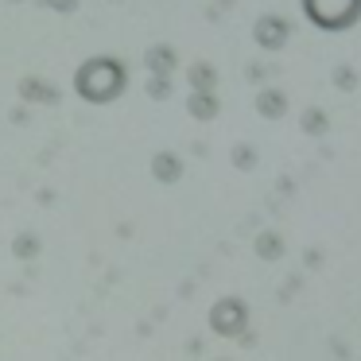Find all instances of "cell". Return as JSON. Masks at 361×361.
<instances>
[{
    "instance_id": "cell-1",
    "label": "cell",
    "mask_w": 361,
    "mask_h": 361,
    "mask_svg": "<svg viewBox=\"0 0 361 361\" xmlns=\"http://www.w3.org/2000/svg\"><path fill=\"white\" fill-rule=\"evenodd\" d=\"M125 86H128V71H125V63L113 59V55L86 59V63L78 66V74H74L78 97H86V102H94V105L117 102V97L125 94Z\"/></svg>"
},
{
    "instance_id": "cell-2",
    "label": "cell",
    "mask_w": 361,
    "mask_h": 361,
    "mask_svg": "<svg viewBox=\"0 0 361 361\" xmlns=\"http://www.w3.org/2000/svg\"><path fill=\"white\" fill-rule=\"evenodd\" d=\"M303 4V16L311 27L319 32H350L361 24V0H299Z\"/></svg>"
},
{
    "instance_id": "cell-3",
    "label": "cell",
    "mask_w": 361,
    "mask_h": 361,
    "mask_svg": "<svg viewBox=\"0 0 361 361\" xmlns=\"http://www.w3.org/2000/svg\"><path fill=\"white\" fill-rule=\"evenodd\" d=\"M291 20L280 16V12H264V16H257V24H252V43H257L260 51H268V55H276V51H283L291 43Z\"/></svg>"
},
{
    "instance_id": "cell-4",
    "label": "cell",
    "mask_w": 361,
    "mask_h": 361,
    "mask_svg": "<svg viewBox=\"0 0 361 361\" xmlns=\"http://www.w3.org/2000/svg\"><path fill=\"white\" fill-rule=\"evenodd\" d=\"M210 326L218 330V334H226V338L241 334V330L249 326V307H245L241 299L226 295L221 303H214V311H210Z\"/></svg>"
},
{
    "instance_id": "cell-5",
    "label": "cell",
    "mask_w": 361,
    "mask_h": 361,
    "mask_svg": "<svg viewBox=\"0 0 361 361\" xmlns=\"http://www.w3.org/2000/svg\"><path fill=\"white\" fill-rule=\"evenodd\" d=\"M144 63H148L152 78H175V66H179V51H175L171 43H156V47H148Z\"/></svg>"
},
{
    "instance_id": "cell-6",
    "label": "cell",
    "mask_w": 361,
    "mask_h": 361,
    "mask_svg": "<svg viewBox=\"0 0 361 361\" xmlns=\"http://www.w3.org/2000/svg\"><path fill=\"white\" fill-rule=\"evenodd\" d=\"M257 113L264 121H283V117H288V94L276 90V86H264L257 94Z\"/></svg>"
},
{
    "instance_id": "cell-7",
    "label": "cell",
    "mask_w": 361,
    "mask_h": 361,
    "mask_svg": "<svg viewBox=\"0 0 361 361\" xmlns=\"http://www.w3.org/2000/svg\"><path fill=\"white\" fill-rule=\"evenodd\" d=\"M187 82H190V94H218V66L214 63H190Z\"/></svg>"
},
{
    "instance_id": "cell-8",
    "label": "cell",
    "mask_w": 361,
    "mask_h": 361,
    "mask_svg": "<svg viewBox=\"0 0 361 361\" xmlns=\"http://www.w3.org/2000/svg\"><path fill=\"white\" fill-rule=\"evenodd\" d=\"M187 113L195 121H214L221 113V102H218V94H190L187 97Z\"/></svg>"
},
{
    "instance_id": "cell-9",
    "label": "cell",
    "mask_w": 361,
    "mask_h": 361,
    "mask_svg": "<svg viewBox=\"0 0 361 361\" xmlns=\"http://www.w3.org/2000/svg\"><path fill=\"white\" fill-rule=\"evenodd\" d=\"M299 128H303L307 136H326L330 133V113L319 109V105H307V109L299 113Z\"/></svg>"
},
{
    "instance_id": "cell-10",
    "label": "cell",
    "mask_w": 361,
    "mask_h": 361,
    "mask_svg": "<svg viewBox=\"0 0 361 361\" xmlns=\"http://www.w3.org/2000/svg\"><path fill=\"white\" fill-rule=\"evenodd\" d=\"M152 175H156L159 183H179V175H183V159L175 156V152H159V156L152 159Z\"/></svg>"
},
{
    "instance_id": "cell-11",
    "label": "cell",
    "mask_w": 361,
    "mask_h": 361,
    "mask_svg": "<svg viewBox=\"0 0 361 361\" xmlns=\"http://www.w3.org/2000/svg\"><path fill=\"white\" fill-rule=\"evenodd\" d=\"M330 82H334L342 94H353V90L361 86V78H357V71H353V63H338L334 71H330Z\"/></svg>"
},
{
    "instance_id": "cell-12",
    "label": "cell",
    "mask_w": 361,
    "mask_h": 361,
    "mask_svg": "<svg viewBox=\"0 0 361 361\" xmlns=\"http://www.w3.org/2000/svg\"><path fill=\"white\" fill-rule=\"evenodd\" d=\"M20 94L32 97V102H59L55 86H47V82H39V78H24L20 82Z\"/></svg>"
},
{
    "instance_id": "cell-13",
    "label": "cell",
    "mask_w": 361,
    "mask_h": 361,
    "mask_svg": "<svg viewBox=\"0 0 361 361\" xmlns=\"http://www.w3.org/2000/svg\"><path fill=\"white\" fill-rule=\"evenodd\" d=\"M257 252H260L264 260H280V257H283L280 233H260V237H257Z\"/></svg>"
},
{
    "instance_id": "cell-14",
    "label": "cell",
    "mask_w": 361,
    "mask_h": 361,
    "mask_svg": "<svg viewBox=\"0 0 361 361\" xmlns=\"http://www.w3.org/2000/svg\"><path fill=\"white\" fill-rule=\"evenodd\" d=\"M233 167L252 171V167H257V148H252V144H237L233 148Z\"/></svg>"
},
{
    "instance_id": "cell-15",
    "label": "cell",
    "mask_w": 361,
    "mask_h": 361,
    "mask_svg": "<svg viewBox=\"0 0 361 361\" xmlns=\"http://www.w3.org/2000/svg\"><path fill=\"white\" fill-rule=\"evenodd\" d=\"M148 90H152V97H156V102H164V97L171 94V78H152Z\"/></svg>"
},
{
    "instance_id": "cell-16",
    "label": "cell",
    "mask_w": 361,
    "mask_h": 361,
    "mask_svg": "<svg viewBox=\"0 0 361 361\" xmlns=\"http://www.w3.org/2000/svg\"><path fill=\"white\" fill-rule=\"evenodd\" d=\"M43 4H47L51 12H74L78 8V0H43Z\"/></svg>"
},
{
    "instance_id": "cell-17",
    "label": "cell",
    "mask_w": 361,
    "mask_h": 361,
    "mask_svg": "<svg viewBox=\"0 0 361 361\" xmlns=\"http://www.w3.org/2000/svg\"><path fill=\"white\" fill-rule=\"evenodd\" d=\"M8 4H20V0H8Z\"/></svg>"
}]
</instances>
